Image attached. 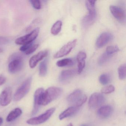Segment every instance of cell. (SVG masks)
Listing matches in <instances>:
<instances>
[{"label": "cell", "mask_w": 126, "mask_h": 126, "mask_svg": "<svg viewBox=\"0 0 126 126\" xmlns=\"http://www.w3.org/2000/svg\"><path fill=\"white\" fill-rule=\"evenodd\" d=\"M48 54L47 50L40 51L36 54L34 55L30 59L29 62V66L32 68H34L40 61L46 57Z\"/></svg>", "instance_id": "5bb4252c"}, {"label": "cell", "mask_w": 126, "mask_h": 126, "mask_svg": "<svg viewBox=\"0 0 126 126\" xmlns=\"http://www.w3.org/2000/svg\"><path fill=\"white\" fill-rule=\"evenodd\" d=\"M112 56L109 55L106 52L102 54V55L99 57L98 61L99 64L100 65L104 64L105 63L107 62L108 60Z\"/></svg>", "instance_id": "d4e9b609"}, {"label": "cell", "mask_w": 126, "mask_h": 126, "mask_svg": "<svg viewBox=\"0 0 126 126\" xmlns=\"http://www.w3.org/2000/svg\"><path fill=\"white\" fill-rule=\"evenodd\" d=\"M3 122V119L1 117H0V125H1Z\"/></svg>", "instance_id": "d6a6232c"}, {"label": "cell", "mask_w": 126, "mask_h": 126, "mask_svg": "<svg viewBox=\"0 0 126 126\" xmlns=\"http://www.w3.org/2000/svg\"><path fill=\"white\" fill-rule=\"evenodd\" d=\"M39 46V44L33 45L27 51L25 52L26 55H30L33 53L38 48Z\"/></svg>", "instance_id": "f1b7e54d"}, {"label": "cell", "mask_w": 126, "mask_h": 126, "mask_svg": "<svg viewBox=\"0 0 126 126\" xmlns=\"http://www.w3.org/2000/svg\"><path fill=\"white\" fill-rule=\"evenodd\" d=\"M105 98L102 94L99 93H94L89 98L88 105L91 108H95L101 105L104 102Z\"/></svg>", "instance_id": "ba28073f"}, {"label": "cell", "mask_w": 126, "mask_h": 126, "mask_svg": "<svg viewBox=\"0 0 126 126\" xmlns=\"http://www.w3.org/2000/svg\"><path fill=\"white\" fill-rule=\"evenodd\" d=\"M62 88L57 87H50L44 91L41 95L40 104L46 105L59 98L62 93Z\"/></svg>", "instance_id": "6da1fadb"}, {"label": "cell", "mask_w": 126, "mask_h": 126, "mask_svg": "<svg viewBox=\"0 0 126 126\" xmlns=\"http://www.w3.org/2000/svg\"><path fill=\"white\" fill-rule=\"evenodd\" d=\"M79 108L76 107H70L67 110L63 111L59 116V118L60 120H62L70 116H72L78 112Z\"/></svg>", "instance_id": "ac0fdd59"}, {"label": "cell", "mask_w": 126, "mask_h": 126, "mask_svg": "<svg viewBox=\"0 0 126 126\" xmlns=\"http://www.w3.org/2000/svg\"><path fill=\"white\" fill-rule=\"evenodd\" d=\"M73 63V61L71 59L67 58L57 61L56 65L59 67H63L72 65Z\"/></svg>", "instance_id": "7402d4cb"}, {"label": "cell", "mask_w": 126, "mask_h": 126, "mask_svg": "<svg viewBox=\"0 0 126 126\" xmlns=\"http://www.w3.org/2000/svg\"><path fill=\"white\" fill-rule=\"evenodd\" d=\"M32 80V77H29L23 82L15 94L14 96L15 101H20L30 91Z\"/></svg>", "instance_id": "5b68a950"}, {"label": "cell", "mask_w": 126, "mask_h": 126, "mask_svg": "<svg viewBox=\"0 0 126 126\" xmlns=\"http://www.w3.org/2000/svg\"><path fill=\"white\" fill-rule=\"evenodd\" d=\"M8 69L9 73H16L22 69L23 67L22 57L19 53H15L12 55L9 59Z\"/></svg>", "instance_id": "3957f363"}, {"label": "cell", "mask_w": 126, "mask_h": 126, "mask_svg": "<svg viewBox=\"0 0 126 126\" xmlns=\"http://www.w3.org/2000/svg\"><path fill=\"white\" fill-rule=\"evenodd\" d=\"M113 38V36L110 33H102L97 38L96 42V46L98 48H101L110 42Z\"/></svg>", "instance_id": "8fae6325"}, {"label": "cell", "mask_w": 126, "mask_h": 126, "mask_svg": "<svg viewBox=\"0 0 126 126\" xmlns=\"http://www.w3.org/2000/svg\"><path fill=\"white\" fill-rule=\"evenodd\" d=\"M9 42V40L7 38L4 37L0 36V45H6Z\"/></svg>", "instance_id": "4dcf8cb0"}, {"label": "cell", "mask_w": 126, "mask_h": 126, "mask_svg": "<svg viewBox=\"0 0 126 126\" xmlns=\"http://www.w3.org/2000/svg\"><path fill=\"white\" fill-rule=\"evenodd\" d=\"M77 72V71L75 69H69L63 71L59 77L60 82L63 84L67 83L76 75Z\"/></svg>", "instance_id": "4fadbf2b"}, {"label": "cell", "mask_w": 126, "mask_h": 126, "mask_svg": "<svg viewBox=\"0 0 126 126\" xmlns=\"http://www.w3.org/2000/svg\"><path fill=\"white\" fill-rule=\"evenodd\" d=\"M3 51V50L2 49V48H0V53H2V52Z\"/></svg>", "instance_id": "e575fe53"}, {"label": "cell", "mask_w": 126, "mask_h": 126, "mask_svg": "<svg viewBox=\"0 0 126 126\" xmlns=\"http://www.w3.org/2000/svg\"><path fill=\"white\" fill-rule=\"evenodd\" d=\"M87 55L85 52L80 51L77 54V72L78 74L81 73L85 66V60Z\"/></svg>", "instance_id": "2e32d148"}, {"label": "cell", "mask_w": 126, "mask_h": 126, "mask_svg": "<svg viewBox=\"0 0 126 126\" xmlns=\"http://www.w3.org/2000/svg\"><path fill=\"white\" fill-rule=\"evenodd\" d=\"M81 126H88V125H87L82 124V125H81Z\"/></svg>", "instance_id": "d590c367"}, {"label": "cell", "mask_w": 126, "mask_h": 126, "mask_svg": "<svg viewBox=\"0 0 126 126\" xmlns=\"http://www.w3.org/2000/svg\"><path fill=\"white\" fill-rule=\"evenodd\" d=\"M113 112V108L110 105L102 106L98 109L97 114L101 118L105 119L110 117Z\"/></svg>", "instance_id": "e0dca14e"}, {"label": "cell", "mask_w": 126, "mask_h": 126, "mask_svg": "<svg viewBox=\"0 0 126 126\" xmlns=\"http://www.w3.org/2000/svg\"><path fill=\"white\" fill-rule=\"evenodd\" d=\"M67 126H73V125L71 123H70L68 125H67Z\"/></svg>", "instance_id": "836d02e7"}, {"label": "cell", "mask_w": 126, "mask_h": 126, "mask_svg": "<svg viewBox=\"0 0 126 126\" xmlns=\"http://www.w3.org/2000/svg\"><path fill=\"white\" fill-rule=\"evenodd\" d=\"M99 80L101 84L105 85L108 84L110 82V77L108 74H104L100 76Z\"/></svg>", "instance_id": "cb8c5ba5"}, {"label": "cell", "mask_w": 126, "mask_h": 126, "mask_svg": "<svg viewBox=\"0 0 126 126\" xmlns=\"http://www.w3.org/2000/svg\"><path fill=\"white\" fill-rule=\"evenodd\" d=\"M34 8L36 10H39L41 8V3L39 0H30L29 1Z\"/></svg>", "instance_id": "83f0119b"}, {"label": "cell", "mask_w": 126, "mask_h": 126, "mask_svg": "<svg viewBox=\"0 0 126 126\" xmlns=\"http://www.w3.org/2000/svg\"><path fill=\"white\" fill-rule=\"evenodd\" d=\"M62 21L58 20L52 26L51 30V32L53 35H56L60 32L62 29Z\"/></svg>", "instance_id": "44dd1931"}, {"label": "cell", "mask_w": 126, "mask_h": 126, "mask_svg": "<svg viewBox=\"0 0 126 126\" xmlns=\"http://www.w3.org/2000/svg\"><path fill=\"white\" fill-rule=\"evenodd\" d=\"M87 97L81 90L77 89L72 92L67 98L69 104L79 108L87 101Z\"/></svg>", "instance_id": "7a4b0ae2"}, {"label": "cell", "mask_w": 126, "mask_h": 126, "mask_svg": "<svg viewBox=\"0 0 126 126\" xmlns=\"http://www.w3.org/2000/svg\"><path fill=\"white\" fill-rule=\"evenodd\" d=\"M126 64H125L122 65L118 69L119 78L120 79L123 80L126 78Z\"/></svg>", "instance_id": "603a6c76"}, {"label": "cell", "mask_w": 126, "mask_h": 126, "mask_svg": "<svg viewBox=\"0 0 126 126\" xmlns=\"http://www.w3.org/2000/svg\"><path fill=\"white\" fill-rule=\"evenodd\" d=\"M12 99V90L10 87L5 88L0 95V105L6 106L11 101Z\"/></svg>", "instance_id": "30bf717a"}, {"label": "cell", "mask_w": 126, "mask_h": 126, "mask_svg": "<svg viewBox=\"0 0 126 126\" xmlns=\"http://www.w3.org/2000/svg\"><path fill=\"white\" fill-rule=\"evenodd\" d=\"M44 89L42 88H40L36 90L34 93V103L33 109L32 112V115H35L36 114L39 110L40 105V98L41 95L44 92Z\"/></svg>", "instance_id": "9a60e30c"}, {"label": "cell", "mask_w": 126, "mask_h": 126, "mask_svg": "<svg viewBox=\"0 0 126 126\" xmlns=\"http://www.w3.org/2000/svg\"><path fill=\"white\" fill-rule=\"evenodd\" d=\"M115 90V87L112 85H109L104 87L101 90L102 93L108 94L114 92Z\"/></svg>", "instance_id": "4316f807"}, {"label": "cell", "mask_w": 126, "mask_h": 126, "mask_svg": "<svg viewBox=\"0 0 126 126\" xmlns=\"http://www.w3.org/2000/svg\"><path fill=\"white\" fill-rule=\"evenodd\" d=\"M55 108H50L40 115L28 119L27 121V123L32 125H38L43 124L50 118L55 112Z\"/></svg>", "instance_id": "8992f818"}, {"label": "cell", "mask_w": 126, "mask_h": 126, "mask_svg": "<svg viewBox=\"0 0 126 126\" xmlns=\"http://www.w3.org/2000/svg\"><path fill=\"white\" fill-rule=\"evenodd\" d=\"M110 9L113 16L117 20L121 22H125V12L122 9L116 6L111 5L110 6Z\"/></svg>", "instance_id": "7c38bea8"}, {"label": "cell", "mask_w": 126, "mask_h": 126, "mask_svg": "<svg viewBox=\"0 0 126 126\" xmlns=\"http://www.w3.org/2000/svg\"><path fill=\"white\" fill-rule=\"evenodd\" d=\"M119 51V49L117 46H108L106 48L105 52L109 55L112 56L113 54Z\"/></svg>", "instance_id": "484cf974"}, {"label": "cell", "mask_w": 126, "mask_h": 126, "mask_svg": "<svg viewBox=\"0 0 126 126\" xmlns=\"http://www.w3.org/2000/svg\"><path fill=\"white\" fill-rule=\"evenodd\" d=\"M77 42V40L75 39L68 43L54 54V58L58 59L67 55L76 46Z\"/></svg>", "instance_id": "9c48e42d"}, {"label": "cell", "mask_w": 126, "mask_h": 126, "mask_svg": "<svg viewBox=\"0 0 126 126\" xmlns=\"http://www.w3.org/2000/svg\"><path fill=\"white\" fill-rule=\"evenodd\" d=\"M95 0H87L86 1V6L88 11V14L85 16L82 20V24L84 26H89L94 23L96 17L95 5Z\"/></svg>", "instance_id": "277c9868"}, {"label": "cell", "mask_w": 126, "mask_h": 126, "mask_svg": "<svg viewBox=\"0 0 126 126\" xmlns=\"http://www.w3.org/2000/svg\"><path fill=\"white\" fill-rule=\"evenodd\" d=\"M6 78L3 75H0V86L4 84L6 81Z\"/></svg>", "instance_id": "1f68e13d"}, {"label": "cell", "mask_w": 126, "mask_h": 126, "mask_svg": "<svg viewBox=\"0 0 126 126\" xmlns=\"http://www.w3.org/2000/svg\"><path fill=\"white\" fill-rule=\"evenodd\" d=\"M22 110L19 108H16L11 111L7 116L6 121L8 122L12 121L17 118L22 114Z\"/></svg>", "instance_id": "d6986e66"}, {"label": "cell", "mask_w": 126, "mask_h": 126, "mask_svg": "<svg viewBox=\"0 0 126 126\" xmlns=\"http://www.w3.org/2000/svg\"><path fill=\"white\" fill-rule=\"evenodd\" d=\"M33 45V43H29V44H25L22 45L20 48V50L22 52H25L27 51Z\"/></svg>", "instance_id": "f546056e"}, {"label": "cell", "mask_w": 126, "mask_h": 126, "mask_svg": "<svg viewBox=\"0 0 126 126\" xmlns=\"http://www.w3.org/2000/svg\"><path fill=\"white\" fill-rule=\"evenodd\" d=\"M47 71V59L41 62L39 66V72L41 76L44 77Z\"/></svg>", "instance_id": "ffe728a7"}, {"label": "cell", "mask_w": 126, "mask_h": 126, "mask_svg": "<svg viewBox=\"0 0 126 126\" xmlns=\"http://www.w3.org/2000/svg\"><path fill=\"white\" fill-rule=\"evenodd\" d=\"M39 31V28H36L30 33L17 39L15 41V43L17 45H23L32 43L38 36Z\"/></svg>", "instance_id": "52a82bcc"}]
</instances>
